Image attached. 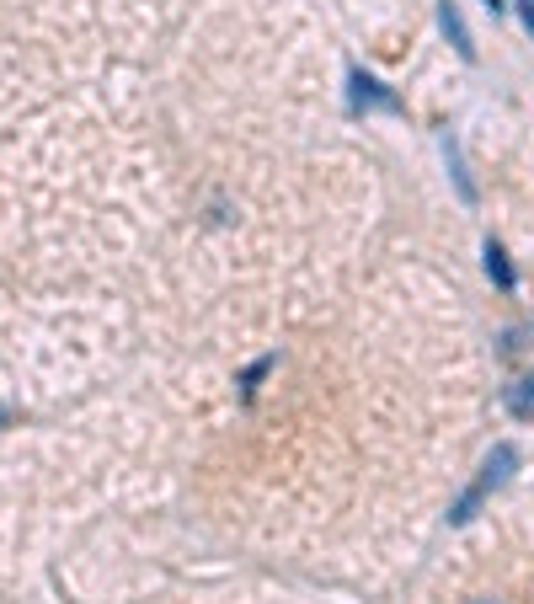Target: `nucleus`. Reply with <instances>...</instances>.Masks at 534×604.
<instances>
[{
  "label": "nucleus",
  "mask_w": 534,
  "mask_h": 604,
  "mask_svg": "<svg viewBox=\"0 0 534 604\" xmlns=\"http://www.w3.org/2000/svg\"><path fill=\"white\" fill-rule=\"evenodd\" d=\"M481 257H486V278H492L497 289H513V284H518L513 262H508V252H502L497 241H486V246H481Z\"/></svg>",
  "instance_id": "obj_4"
},
{
  "label": "nucleus",
  "mask_w": 534,
  "mask_h": 604,
  "mask_svg": "<svg viewBox=\"0 0 534 604\" xmlns=\"http://www.w3.org/2000/svg\"><path fill=\"white\" fill-rule=\"evenodd\" d=\"M348 102L358 107V113H401V97H396V91H390L385 81H374L369 70H353Z\"/></svg>",
  "instance_id": "obj_2"
},
{
  "label": "nucleus",
  "mask_w": 534,
  "mask_h": 604,
  "mask_svg": "<svg viewBox=\"0 0 534 604\" xmlns=\"http://www.w3.org/2000/svg\"><path fill=\"white\" fill-rule=\"evenodd\" d=\"M438 27L449 33L454 54H460V59H476V38H470V27H465V17H460V6H454V0H438Z\"/></svg>",
  "instance_id": "obj_3"
},
{
  "label": "nucleus",
  "mask_w": 534,
  "mask_h": 604,
  "mask_svg": "<svg viewBox=\"0 0 534 604\" xmlns=\"http://www.w3.org/2000/svg\"><path fill=\"white\" fill-rule=\"evenodd\" d=\"M513 471H518V444H492V455L481 460V476L470 482L465 498L449 508V524H470V519H476V508H481V498H486V492H497Z\"/></svg>",
  "instance_id": "obj_1"
},
{
  "label": "nucleus",
  "mask_w": 534,
  "mask_h": 604,
  "mask_svg": "<svg viewBox=\"0 0 534 604\" xmlns=\"http://www.w3.org/2000/svg\"><path fill=\"white\" fill-rule=\"evenodd\" d=\"M502 401H508L513 417H534V369H529L524 380H513L508 391H502Z\"/></svg>",
  "instance_id": "obj_5"
},
{
  "label": "nucleus",
  "mask_w": 534,
  "mask_h": 604,
  "mask_svg": "<svg viewBox=\"0 0 534 604\" xmlns=\"http://www.w3.org/2000/svg\"><path fill=\"white\" fill-rule=\"evenodd\" d=\"M0 423H6V417H0Z\"/></svg>",
  "instance_id": "obj_8"
},
{
  "label": "nucleus",
  "mask_w": 534,
  "mask_h": 604,
  "mask_svg": "<svg viewBox=\"0 0 534 604\" xmlns=\"http://www.w3.org/2000/svg\"><path fill=\"white\" fill-rule=\"evenodd\" d=\"M518 17H524V27H529V38H534V0H518Z\"/></svg>",
  "instance_id": "obj_6"
},
{
  "label": "nucleus",
  "mask_w": 534,
  "mask_h": 604,
  "mask_svg": "<svg viewBox=\"0 0 534 604\" xmlns=\"http://www.w3.org/2000/svg\"><path fill=\"white\" fill-rule=\"evenodd\" d=\"M465 604H502V599H492V594H481V599H465Z\"/></svg>",
  "instance_id": "obj_7"
}]
</instances>
